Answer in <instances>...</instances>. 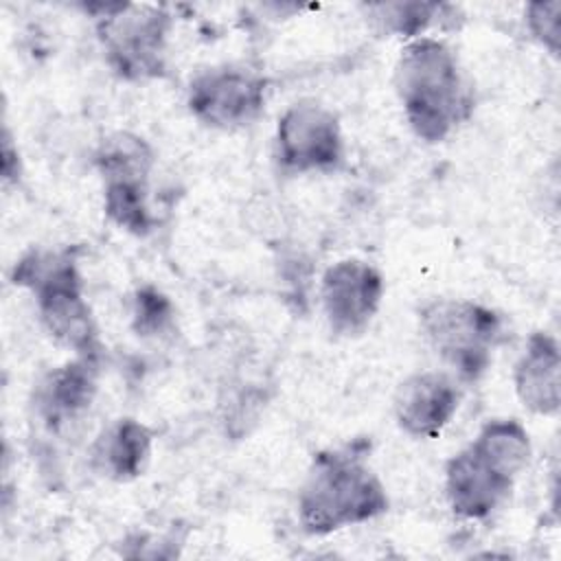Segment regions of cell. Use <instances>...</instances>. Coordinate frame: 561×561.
I'll return each instance as SVG.
<instances>
[{"label":"cell","instance_id":"cell-1","mask_svg":"<svg viewBox=\"0 0 561 561\" xmlns=\"http://www.w3.org/2000/svg\"><path fill=\"white\" fill-rule=\"evenodd\" d=\"M368 456V438H353L313 454L298 491V522L307 535L324 537L366 524L390 508L386 486Z\"/></svg>","mask_w":561,"mask_h":561},{"label":"cell","instance_id":"cell-2","mask_svg":"<svg viewBox=\"0 0 561 561\" xmlns=\"http://www.w3.org/2000/svg\"><path fill=\"white\" fill-rule=\"evenodd\" d=\"M394 90L412 134L443 142L465 125L476 107L473 85L456 53L438 37L410 39L394 66Z\"/></svg>","mask_w":561,"mask_h":561},{"label":"cell","instance_id":"cell-3","mask_svg":"<svg viewBox=\"0 0 561 561\" xmlns=\"http://www.w3.org/2000/svg\"><path fill=\"white\" fill-rule=\"evenodd\" d=\"M530 436L517 419H489L469 445L445 462V497L460 519L482 522L511 495L530 460Z\"/></svg>","mask_w":561,"mask_h":561},{"label":"cell","instance_id":"cell-4","mask_svg":"<svg viewBox=\"0 0 561 561\" xmlns=\"http://www.w3.org/2000/svg\"><path fill=\"white\" fill-rule=\"evenodd\" d=\"M11 283L31 291L39 322L55 342L75 355L101 359L103 346L72 248L24 252L11 267Z\"/></svg>","mask_w":561,"mask_h":561},{"label":"cell","instance_id":"cell-5","mask_svg":"<svg viewBox=\"0 0 561 561\" xmlns=\"http://www.w3.org/2000/svg\"><path fill=\"white\" fill-rule=\"evenodd\" d=\"M419 331L460 381H478L502 344L504 316L469 298H432L419 309Z\"/></svg>","mask_w":561,"mask_h":561},{"label":"cell","instance_id":"cell-6","mask_svg":"<svg viewBox=\"0 0 561 561\" xmlns=\"http://www.w3.org/2000/svg\"><path fill=\"white\" fill-rule=\"evenodd\" d=\"M96 18V37L107 68L123 81L140 83L167 75L173 18L158 4H83Z\"/></svg>","mask_w":561,"mask_h":561},{"label":"cell","instance_id":"cell-7","mask_svg":"<svg viewBox=\"0 0 561 561\" xmlns=\"http://www.w3.org/2000/svg\"><path fill=\"white\" fill-rule=\"evenodd\" d=\"M92 162L103 182L105 217L134 237H147L156 224L149 208L151 145L134 131H114L99 142Z\"/></svg>","mask_w":561,"mask_h":561},{"label":"cell","instance_id":"cell-8","mask_svg":"<svg viewBox=\"0 0 561 561\" xmlns=\"http://www.w3.org/2000/svg\"><path fill=\"white\" fill-rule=\"evenodd\" d=\"M346 156L340 118L316 99L291 103L276 123L274 160L285 175L335 173Z\"/></svg>","mask_w":561,"mask_h":561},{"label":"cell","instance_id":"cell-9","mask_svg":"<svg viewBox=\"0 0 561 561\" xmlns=\"http://www.w3.org/2000/svg\"><path fill=\"white\" fill-rule=\"evenodd\" d=\"M270 79L245 64L199 70L186 92L188 112L206 127L234 131L256 123L267 103Z\"/></svg>","mask_w":561,"mask_h":561},{"label":"cell","instance_id":"cell-10","mask_svg":"<svg viewBox=\"0 0 561 561\" xmlns=\"http://www.w3.org/2000/svg\"><path fill=\"white\" fill-rule=\"evenodd\" d=\"M381 272L362 259H342L327 267L320 300L331 333L357 337L366 333L383 300Z\"/></svg>","mask_w":561,"mask_h":561},{"label":"cell","instance_id":"cell-11","mask_svg":"<svg viewBox=\"0 0 561 561\" xmlns=\"http://www.w3.org/2000/svg\"><path fill=\"white\" fill-rule=\"evenodd\" d=\"M460 405V388L447 373H414L394 394V419L412 438H438Z\"/></svg>","mask_w":561,"mask_h":561},{"label":"cell","instance_id":"cell-12","mask_svg":"<svg viewBox=\"0 0 561 561\" xmlns=\"http://www.w3.org/2000/svg\"><path fill=\"white\" fill-rule=\"evenodd\" d=\"M101 359L75 355L50 368L33 388V410L48 432H61L81 419L96 394Z\"/></svg>","mask_w":561,"mask_h":561},{"label":"cell","instance_id":"cell-13","mask_svg":"<svg viewBox=\"0 0 561 561\" xmlns=\"http://www.w3.org/2000/svg\"><path fill=\"white\" fill-rule=\"evenodd\" d=\"M515 394L526 410L552 416L561 405V351L548 331L530 333L513 368Z\"/></svg>","mask_w":561,"mask_h":561},{"label":"cell","instance_id":"cell-14","mask_svg":"<svg viewBox=\"0 0 561 561\" xmlns=\"http://www.w3.org/2000/svg\"><path fill=\"white\" fill-rule=\"evenodd\" d=\"M153 432L131 416L112 421L90 447V467L114 482H129L142 476L151 458Z\"/></svg>","mask_w":561,"mask_h":561},{"label":"cell","instance_id":"cell-15","mask_svg":"<svg viewBox=\"0 0 561 561\" xmlns=\"http://www.w3.org/2000/svg\"><path fill=\"white\" fill-rule=\"evenodd\" d=\"M364 11L379 33L416 39V37H423V33L434 24H447L449 20L456 24L454 13L458 9L445 2L399 0V2L364 4Z\"/></svg>","mask_w":561,"mask_h":561},{"label":"cell","instance_id":"cell-16","mask_svg":"<svg viewBox=\"0 0 561 561\" xmlns=\"http://www.w3.org/2000/svg\"><path fill=\"white\" fill-rule=\"evenodd\" d=\"M131 331L142 340H164L175 331V307L153 285L136 289L131 300Z\"/></svg>","mask_w":561,"mask_h":561},{"label":"cell","instance_id":"cell-17","mask_svg":"<svg viewBox=\"0 0 561 561\" xmlns=\"http://www.w3.org/2000/svg\"><path fill=\"white\" fill-rule=\"evenodd\" d=\"M559 18H561V2L559 0H539L530 2L524 11L526 28L550 55H559Z\"/></svg>","mask_w":561,"mask_h":561},{"label":"cell","instance_id":"cell-18","mask_svg":"<svg viewBox=\"0 0 561 561\" xmlns=\"http://www.w3.org/2000/svg\"><path fill=\"white\" fill-rule=\"evenodd\" d=\"M20 173H22L20 153H18V147H13L9 127H4V134H2V180H4V184L18 182Z\"/></svg>","mask_w":561,"mask_h":561}]
</instances>
